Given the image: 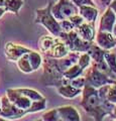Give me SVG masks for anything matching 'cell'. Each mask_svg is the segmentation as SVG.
<instances>
[{"label": "cell", "instance_id": "28", "mask_svg": "<svg viewBox=\"0 0 116 121\" xmlns=\"http://www.w3.org/2000/svg\"><path fill=\"white\" fill-rule=\"evenodd\" d=\"M77 7L80 6H85V5H90V6H96L93 0H71Z\"/></svg>", "mask_w": 116, "mask_h": 121}, {"label": "cell", "instance_id": "1", "mask_svg": "<svg viewBox=\"0 0 116 121\" xmlns=\"http://www.w3.org/2000/svg\"><path fill=\"white\" fill-rule=\"evenodd\" d=\"M80 52H70L68 55L61 59H52L44 56L43 58L42 67L43 69V83L46 86L59 87L62 85L69 84L63 77V73L71 66L77 63Z\"/></svg>", "mask_w": 116, "mask_h": 121}, {"label": "cell", "instance_id": "16", "mask_svg": "<svg viewBox=\"0 0 116 121\" xmlns=\"http://www.w3.org/2000/svg\"><path fill=\"white\" fill-rule=\"evenodd\" d=\"M57 91H58L59 95H61L64 98H67V99H74V98L81 95V93H82V90L75 88V87H73L70 84L57 87Z\"/></svg>", "mask_w": 116, "mask_h": 121}, {"label": "cell", "instance_id": "25", "mask_svg": "<svg viewBox=\"0 0 116 121\" xmlns=\"http://www.w3.org/2000/svg\"><path fill=\"white\" fill-rule=\"evenodd\" d=\"M106 100L109 103L116 105V86L114 84L109 85V88L107 91V95H106Z\"/></svg>", "mask_w": 116, "mask_h": 121}, {"label": "cell", "instance_id": "37", "mask_svg": "<svg viewBox=\"0 0 116 121\" xmlns=\"http://www.w3.org/2000/svg\"><path fill=\"white\" fill-rule=\"evenodd\" d=\"M35 121H43L42 119H39V120H35Z\"/></svg>", "mask_w": 116, "mask_h": 121}, {"label": "cell", "instance_id": "20", "mask_svg": "<svg viewBox=\"0 0 116 121\" xmlns=\"http://www.w3.org/2000/svg\"><path fill=\"white\" fill-rule=\"evenodd\" d=\"M55 37L56 36L54 35H43L39 39V50L43 55H44L51 48L54 43Z\"/></svg>", "mask_w": 116, "mask_h": 121}, {"label": "cell", "instance_id": "33", "mask_svg": "<svg viewBox=\"0 0 116 121\" xmlns=\"http://www.w3.org/2000/svg\"><path fill=\"white\" fill-rule=\"evenodd\" d=\"M112 35H114V37H116V21H115V23H114L113 29H112Z\"/></svg>", "mask_w": 116, "mask_h": 121}, {"label": "cell", "instance_id": "34", "mask_svg": "<svg viewBox=\"0 0 116 121\" xmlns=\"http://www.w3.org/2000/svg\"><path fill=\"white\" fill-rule=\"evenodd\" d=\"M112 114H113V116L116 118V105L114 106V108H113V110H112Z\"/></svg>", "mask_w": 116, "mask_h": 121}, {"label": "cell", "instance_id": "2", "mask_svg": "<svg viewBox=\"0 0 116 121\" xmlns=\"http://www.w3.org/2000/svg\"><path fill=\"white\" fill-rule=\"evenodd\" d=\"M81 106L88 115H90L95 121H102L104 117L112 114L114 106L108 101H102L99 97L98 89L85 85L82 89Z\"/></svg>", "mask_w": 116, "mask_h": 121}, {"label": "cell", "instance_id": "32", "mask_svg": "<svg viewBox=\"0 0 116 121\" xmlns=\"http://www.w3.org/2000/svg\"><path fill=\"white\" fill-rule=\"evenodd\" d=\"M5 12H6L5 9L3 8V7H0V18H1V17L3 16V15H4V13H5Z\"/></svg>", "mask_w": 116, "mask_h": 121}, {"label": "cell", "instance_id": "15", "mask_svg": "<svg viewBox=\"0 0 116 121\" xmlns=\"http://www.w3.org/2000/svg\"><path fill=\"white\" fill-rule=\"evenodd\" d=\"M79 9V13L81 17L86 21L90 22V23H95V21L98 17L99 11L97 9L96 6H90V5H85V6H80L78 7Z\"/></svg>", "mask_w": 116, "mask_h": 121}, {"label": "cell", "instance_id": "24", "mask_svg": "<svg viewBox=\"0 0 116 121\" xmlns=\"http://www.w3.org/2000/svg\"><path fill=\"white\" fill-rule=\"evenodd\" d=\"M42 120L43 121H61L60 116L58 114L57 108L51 109V110L44 112L42 116Z\"/></svg>", "mask_w": 116, "mask_h": 121}, {"label": "cell", "instance_id": "31", "mask_svg": "<svg viewBox=\"0 0 116 121\" xmlns=\"http://www.w3.org/2000/svg\"><path fill=\"white\" fill-rule=\"evenodd\" d=\"M111 1H112V0H101V2H102L105 6H108V5H109Z\"/></svg>", "mask_w": 116, "mask_h": 121}, {"label": "cell", "instance_id": "38", "mask_svg": "<svg viewBox=\"0 0 116 121\" xmlns=\"http://www.w3.org/2000/svg\"><path fill=\"white\" fill-rule=\"evenodd\" d=\"M114 121H116V118H115V119H114Z\"/></svg>", "mask_w": 116, "mask_h": 121}, {"label": "cell", "instance_id": "21", "mask_svg": "<svg viewBox=\"0 0 116 121\" xmlns=\"http://www.w3.org/2000/svg\"><path fill=\"white\" fill-rule=\"evenodd\" d=\"M22 5H23V0H5L4 9L6 12L18 14Z\"/></svg>", "mask_w": 116, "mask_h": 121}, {"label": "cell", "instance_id": "13", "mask_svg": "<svg viewBox=\"0 0 116 121\" xmlns=\"http://www.w3.org/2000/svg\"><path fill=\"white\" fill-rule=\"evenodd\" d=\"M61 121H81L79 111L72 105L60 106L57 108Z\"/></svg>", "mask_w": 116, "mask_h": 121}, {"label": "cell", "instance_id": "3", "mask_svg": "<svg viewBox=\"0 0 116 121\" xmlns=\"http://www.w3.org/2000/svg\"><path fill=\"white\" fill-rule=\"evenodd\" d=\"M5 96L14 106L20 110L25 111L26 114L30 113V107L34 101L46 99L42 93L30 88L7 89Z\"/></svg>", "mask_w": 116, "mask_h": 121}, {"label": "cell", "instance_id": "36", "mask_svg": "<svg viewBox=\"0 0 116 121\" xmlns=\"http://www.w3.org/2000/svg\"><path fill=\"white\" fill-rule=\"evenodd\" d=\"M0 110H1V101H0Z\"/></svg>", "mask_w": 116, "mask_h": 121}, {"label": "cell", "instance_id": "6", "mask_svg": "<svg viewBox=\"0 0 116 121\" xmlns=\"http://www.w3.org/2000/svg\"><path fill=\"white\" fill-rule=\"evenodd\" d=\"M58 36L66 43V45L68 47L70 52H87L90 45L94 43V41H93V43H89V41L82 39L81 37L77 35L75 29L72 30V31H69V32L61 31Z\"/></svg>", "mask_w": 116, "mask_h": 121}, {"label": "cell", "instance_id": "23", "mask_svg": "<svg viewBox=\"0 0 116 121\" xmlns=\"http://www.w3.org/2000/svg\"><path fill=\"white\" fill-rule=\"evenodd\" d=\"M91 62H92V60L87 52H80L79 56H78V60H77V65L84 71L91 65Z\"/></svg>", "mask_w": 116, "mask_h": 121}, {"label": "cell", "instance_id": "4", "mask_svg": "<svg viewBox=\"0 0 116 121\" xmlns=\"http://www.w3.org/2000/svg\"><path fill=\"white\" fill-rule=\"evenodd\" d=\"M52 4H53V2L48 1L47 4L44 7L35 10L34 22L39 24H42L50 32L51 35L58 36L62 30H61V26H60L59 21L52 14V11H51Z\"/></svg>", "mask_w": 116, "mask_h": 121}, {"label": "cell", "instance_id": "18", "mask_svg": "<svg viewBox=\"0 0 116 121\" xmlns=\"http://www.w3.org/2000/svg\"><path fill=\"white\" fill-rule=\"evenodd\" d=\"M30 51H29V52H30ZM28 52L24 54L23 56H21L20 58L15 62L16 65H17L18 70H19L20 72H22V73H24V74H30V73H32V72H33L31 64H30V60H29Z\"/></svg>", "mask_w": 116, "mask_h": 121}, {"label": "cell", "instance_id": "29", "mask_svg": "<svg viewBox=\"0 0 116 121\" xmlns=\"http://www.w3.org/2000/svg\"><path fill=\"white\" fill-rule=\"evenodd\" d=\"M68 19H70L71 21L73 22V24L75 25V28L76 27H78V26L79 25H81L82 23H83V22L85 21L83 18L81 17V15L78 13V14H75V15H73V16H71L70 18H68Z\"/></svg>", "mask_w": 116, "mask_h": 121}, {"label": "cell", "instance_id": "8", "mask_svg": "<svg viewBox=\"0 0 116 121\" xmlns=\"http://www.w3.org/2000/svg\"><path fill=\"white\" fill-rule=\"evenodd\" d=\"M0 101H1V110H0L1 117H4L8 120H15L22 118L24 115H26V112L14 106L6 96H3Z\"/></svg>", "mask_w": 116, "mask_h": 121}, {"label": "cell", "instance_id": "17", "mask_svg": "<svg viewBox=\"0 0 116 121\" xmlns=\"http://www.w3.org/2000/svg\"><path fill=\"white\" fill-rule=\"evenodd\" d=\"M87 54L90 56L92 62L93 63H100L104 60V54H105V51L102 50L100 47H98L96 43H93L90 48H88Z\"/></svg>", "mask_w": 116, "mask_h": 121}, {"label": "cell", "instance_id": "9", "mask_svg": "<svg viewBox=\"0 0 116 121\" xmlns=\"http://www.w3.org/2000/svg\"><path fill=\"white\" fill-rule=\"evenodd\" d=\"M29 51H30V48L23 47V45H21V44L12 43V41L6 43L5 47H4L5 56H6L7 60H10V62H16L21 56L26 54Z\"/></svg>", "mask_w": 116, "mask_h": 121}, {"label": "cell", "instance_id": "7", "mask_svg": "<svg viewBox=\"0 0 116 121\" xmlns=\"http://www.w3.org/2000/svg\"><path fill=\"white\" fill-rule=\"evenodd\" d=\"M52 14L58 21L68 19L75 14H78L79 9L71 0H58L52 4Z\"/></svg>", "mask_w": 116, "mask_h": 121}, {"label": "cell", "instance_id": "30", "mask_svg": "<svg viewBox=\"0 0 116 121\" xmlns=\"http://www.w3.org/2000/svg\"><path fill=\"white\" fill-rule=\"evenodd\" d=\"M108 7H110V8L112 9V11L115 13L116 15V0H112V1L110 2V4L108 5Z\"/></svg>", "mask_w": 116, "mask_h": 121}, {"label": "cell", "instance_id": "26", "mask_svg": "<svg viewBox=\"0 0 116 121\" xmlns=\"http://www.w3.org/2000/svg\"><path fill=\"white\" fill-rule=\"evenodd\" d=\"M69 84L72 85L73 87H75V88L82 90V89H83L84 87H85V85H86L85 77H84L83 75L80 76V77H77V78L73 79V80H71V81L69 82Z\"/></svg>", "mask_w": 116, "mask_h": 121}, {"label": "cell", "instance_id": "10", "mask_svg": "<svg viewBox=\"0 0 116 121\" xmlns=\"http://www.w3.org/2000/svg\"><path fill=\"white\" fill-rule=\"evenodd\" d=\"M94 41L98 47L104 51H111L116 47V37H114L112 32L97 31Z\"/></svg>", "mask_w": 116, "mask_h": 121}, {"label": "cell", "instance_id": "12", "mask_svg": "<svg viewBox=\"0 0 116 121\" xmlns=\"http://www.w3.org/2000/svg\"><path fill=\"white\" fill-rule=\"evenodd\" d=\"M116 21V15L112 11L110 7L107 6L106 10L104 11L102 16L100 17L99 20V25H98V30L97 31H108L112 32L114 23Z\"/></svg>", "mask_w": 116, "mask_h": 121}, {"label": "cell", "instance_id": "19", "mask_svg": "<svg viewBox=\"0 0 116 121\" xmlns=\"http://www.w3.org/2000/svg\"><path fill=\"white\" fill-rule=\"evenodd\" d=\"M83 72L84 71L82 70L81 68L77 65V63H76L75 65L71 66L69 69H67L65 72H64V73H63V77H64L65 80L70 82L71 80H73V79L82 76V75H83Z\"/></svg>", "mask_w": 116, "mask_h": 121}, {"label": "cell", "instance_id": "5", "mask_svg": "<svg viewBox=\"0 0 116 121\" xmlns=\"http://www.w3.org/2000/svg\"><path fill=\"white\" fill-rule=\"evenodd\" d=\"M83 76L85 77L86 85L94 87L96 89L105 85H112L115 82V80H112L109 77H107L104 73L97 69V67L93 62H91V65L87 69L84 70Z\"/></svg>", "mask_w": 116, "mask_h": 121}, {"label": "cell", "instance_id": "22", "mask_svg": "<svg viewBox=\"0 0 116 121\" xmlns=\"http://www.w3.org/2000/svg\"><path fill=\"white\" fill-rule=\"evenodd\" d=\"M104 60L107 64L110 71L116 76V55L110 51H105L104 54Z\"/></svg>", "mask_w": 116, "mask_h": 121}, {"label": "cell", "instance_id": "27", "mask_svg": "<svg viewBox=\"0 0 116 121\" xmlns=\"http://www.w3.org/2000/svg\"><path fill=\"white\" fill-rule=\"evenodd\" d=\"M59 23H60V26H61V30L64 32H69L75 29V25L70 19L61 20V21H59Z\"/></svg>", "mask_w": 116, "mask_h": 121}, {"label": "cell", "instance_id": "35", "mask_svg": "<svg viewBox=\"0 0 116 121\" xmlns=\"http://www.w3.org/2000/svg\"><path fill=\"white\" fill-rule=\"evenodd\" d=\"M0 121H9V120L6 119V118H4V117H1V116H0Z\"/></svg>", "mask_w": 116, "mask_h": 121}, {"label": "cell", "instance_id": "14", "mask_svg": "<svg viewBox=\"0 0 116 121\" xmlns=\"http://www.w3.org/2000/svg\"><path fill=\"white\" fill-rule=\"evenodd\" d=\"M75 31L82 39H84L89 43H93L96 35V29L95 23H90V22L84 21L81 25L75 28Z\"/></svg>", "mask_w": 116, "mask_h": 121}, {"label": "cell", "instance_id": "11", "mask_svg": "<svg viewBox=\"0 0 116 121\" xmlns=\"http://www.w3.org/2000/svg\"><path fill=\"white\" fill-rule=\"evenodd\" d=\"M69 52L70 51L68 47L66 45V43L59 36H56L53 45H52L51 48L43 56H47V58H52V59H61V58L66 56Z\"/></svg>", "mask_w": 116, "mask_h": 121}]
</instances>
